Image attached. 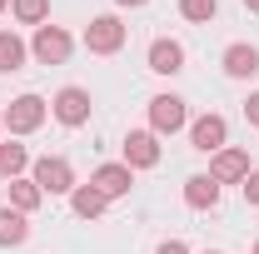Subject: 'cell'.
I'll return each mask as SVG.
<instances>
[{"label":"cell","mask_w":259,"mask_h":254,"mask_svg":"<svg viewBox=\"0 0 259 254\" xmlns=\"http://www.w3.org/2000/svg\"><path fill=\"white\" fill-rule=\"evenodd\" d=\"M30 180L40 185V194H70V190H75V170H70V159H60V155L35 159Z\"/></svg>","instance_id":"obj_1"},{"label":"cell","mask_w":259,"mask_h":254,"mask_svg":"<svg viewBox=\"0 0 259 254\" xmlns=\"http://www.w3.org/2000/svg\"><path fill=\"white\" fill-rule=\"evenodd\" d=\"M125 45V25L115 20V15H95L90 25H85V50L90 55H115Z\"/></svg>","instance_id":"obj_2"},{"label":"cell","mask_w":259,"mask_h":254,"mask_svg":"<svg viewBox=\"0 0 259 254\" xmlns=\"http://www.w3.org/2000/svg\"><path fill=\"white\" fill-rule=\"evenodd\" d=\"M70 35L60 30V25H35V40H30V50H35V60L40 65H65L70 60Z\"/></svg>","instance_id":"obj_3"},{"label":"cell","mask_w":259,"mask_h":254,"mask_svg":"<svg viewBox=\"0 0 259 254\" xmlns=\"http://www.w3.org/2000/svg\"><path fill=\"white\" fill-rule=\"evenodd\" d=\"M45 125V100L40 95H20L10 100V110H5V130L10 135H30V130Z\"/></svg>","instance_id":"obj_4"},{"label":"cell","mask_w":259,"mask_h":254,"mask_svg":"<svg viewBox=\"0 0 259 254\" xmlns=\"http://www.w3.org/2000/svg\"><path fill=\"white\" fill-rule=\"evenodd\" d=\"M150 125H155V135H175V130H185V125H190L185 100H180V95H155V100H150Z\"/></svg>","instance_id":"obj_5"},{"label":"cell","mask_w":259,"mask_h":254,"mask_svg":"<svg viewBox=\"0 0 259 254\" xmlns=\"http://www.w3.org/2000/svg\"><path fill=\"white\" fill-rule=\"evenodd\" d=\"M55 120L60 125H70V130H80L85 120H90V90H80V85H65L60 95H55Z\"/></svg>","instance_id":"obj_6"},{"label":"cell","mask_w":259,"mask_h":254,"mask_svg":"<svg viewBox=\"0 0 259 254\" xmlns=\"http://www.w3.org/2000/svg\"><path fill=\"white\" fill-rule=\"evenodd\" d=\"M225 140H229L225 115H199V120L190 125V145H194V150H204V155H220Z\"/></svg>","instance_id":"obj_7"},{"label":"cell","mask_w":259,"mask_h":254,"mask_svg":"<svg viewBox=\"0 0 259 254\" xmlns=\"http://www.w3.org/2000/svg\"><path fill=\"white\" fill-rule=\"evenodd\" d=\"M90 185H95L105 199H120V194H130V185H135V170H130V164H100L95 175H90Z\"/></svg>","instance_id":"obj_8"},{"label":"cell","mask_w":259,"mask_h":254,"mask_svg":"<svg viewBox=\"0 0 259 254\" xmlns=\"http://www.w3.org/2000/svg\"><path fill=\"white\" fill-rule=\"evenodd\" d=\"M125 164L130 170H155V164H160V145H155L150 130H135L125 140Z\"/></svg>","instance_id":"obj_9"},{"label":"cell","mask_w":259,"mask_h":254,"mask_svg":"<svg viewBox=\"0 0 259 254\" xmlns=\"http://www.w3.org/2000/svg\"><path fill=\"white\" fill-rule=\"evenodd\" d=\"M209 175H214L220 185H244V175H249V155H244V150H220L214 164H209Z\"/></svg>","instance_id":"obj_10"},{"label":"cell","mask_w":259,"mask_h":254,"mask_svg":"<svg viewBox=\"0 0 259 254\" xmlns=\"http://www.w3.org/2000/svg\"><path fill=\"white\" fill-rule=\"evenodd\" d=\"M150 70L155 75H180L185 70V45L180 40H155L150 45Z\"/></svg>","instance_id":"obj_11"},{"label":"cell","mask_w":259,"mask_h":254,"mask_svg":"<svg viewBox=\"0 0 259 254\" xmlns=\"http://www.w3.org/2000/svg\"><path fill=\"white\" fill-rule=\"evenodd\" d=\"M185 204L190 209H214L220 204V180L214 175H190L185 180Z\"/></svg>","instance_id":"obj_12"},{"label":"cell","mask_w":259,"mask_h":254,"mask_svg":"<svg viewBox=\"0 0 259 254\" xmlns=\"http://www.w3.org/2000/svg\"><path fill=\"white\" fill-rule=\"evenodd\" d=\"M225 75H229V80H249V75H259V50H254V45H229V50H225Z\"/></svg>","instance_id":"obj_13"},{"label":"cell","mask_w":259,"mask_h":254,"mask_svg":"<svg viewBox=\"0 0 259 254\" xmlns=\"http://www.w3.org/2000/svg\"><path fill=\"white\" fill-rule=\"evenodd\" d=\"M70 204H75V215H80V220H100L110 199H105L95 185H75V190H70Z\"/></svg>","instance_id":"obj_14"},{"label":"cell","mask_w":259,"mask_h":254,"mask_svg":"<svg viewBox=\"0 0 259 254\" xmlns=\"http://www.w3.org/2000/svg\"><path fill=\"white\" fill-rule=\"evenodd\" d=\"M25 65V40L15 30H0V75H15Z\"/></svg>","instance_id":"obj_15"},{"label":"cell","mask_w":259,"mask_h":254,"mask_svg":"<svg viewBox=\"0 0 259 254\" xmlns=\"http://www.w3.org/2000/svg\"><path fill=\"white\" fill-rule=\"evenodd\" d=\"M25 234H30V224H25L20 209H0V244H5V249L25 244Z\"/></svg>","instance_id":"obj_16"},{"label":"cell","mask_w":259,"mask_h":254,"mask_svg":"<svg viewBox=\"0 0 259 254\" xmlns=\"http://www.w3.org/2000/svg\"><path fill=\"white\" fill-rule=\"evenodd\" d=\"M25 170H30L25 145H0V180H20Z\"/></svg>","instance_id":"obj_17"},{"label":"cell","mask_w":259,"mask_h":254,"mask_svg":"<svg viewBox=\"0 0 259 254\" xmlns=\"http://www.w3.org/2000/svg\"><path fill=\"white\" fill-rule=\"evenodd\" d=\"M40 199H45V194H40V185H35V180H10V204H15L20 215H30Z\"/></svg>","instance_id":"obj_18"},{"label":"cell","mask_w":259,"mask_h":254,"mask_svg":"<svg viewBox=\"0 0 259 254\" xmlns=\"http://www.w3.org/2000/svg\"><path fill=\"white\" fill-rule=\"evenodd\" d=\"M10 10H15V20H25V25H40V20L50 15V0H10Z\"/></svg>","instance_id":"obj_19"},{"label":"cell","mask_w":259,"mask_h":254,"mask_svg":"<svg viewBox=\"0 0 259 254\" xmlns=\"http://www.w3.org/2000/svg\"><path fill=\"white\" fill-rule=\"evenodd\" d=\"M214 10H220V0H180V15L185 20H199V25L214 20Z\"/></svg>","instance_id":"obj_20"},{"label":"cell","mask_w":259,"mask_h":254,"mask_svg":"<svg viewBox=\"0 0 259 254\" xmlns=\"http://www.w3.org/2000/svg\"><path fill=\"white\" fill-rule=\"evenodd\" d=\"M244 199H249V204H259V170H249V175H244Z\"/></svg>","instance_id":"obj_21"},{"label":"cell","mask_w":259,"mask_h":254,"mask_svg":"<svg viewBox=\"0 0 259 254\" xmlns=\"http://www.w3.org/2000/svg\"><path fill=\"white\" fill-rule=\"evenodd\" d=\"M244 115H249V125L259 130V95H249V100H244Z\"/></svg>","instance_id":"obj_22"},{"label":"cell","mask_w":259,"mask_h":254,"mask_svg":"<svg viewBox=\"0 0 259 254\" xmlns=\"http://www.w3.org/2000/svg\"><path fill=\"white\" fill-rule=\"evenodd\" d=\"M155 254H190V249H185L180 239H169V244H160V249H155Z\"/></svg>","instance_id":"obj_23"},{"label":"cell","mask_w":259,"mask_h":254,"mask_svg":"<svg viewBox=\"0 0 259 254\" xmlns=\"http://www.w3.org/2000/svg\"><path fill=\"white\" fill-rule=\"evenodd\" d=\"M115 5H130V10H135V5H145V0H115Z\"/></svg>","instance_id":"obj_24"},{"label":"cell","mask_w":259,"mask_h":254,"mask_svg":"<svg viewBox=\"0 0 259 254\" xmlns=\"http://www.w3.org/2000/svg\"><path fill=\"white\" fill-rule=\"evenodd\" d=\"M244 5H249V10H254V15H259V0H244Z\"/></svg>","instance_id":"obj_25"},{"label":"cell","mask_w":259,"mask_h":254,"mask_svg":"<svg viewBox=\"0 0 259 254\" xmlns=\"http://www.w3.org/2000/svg\"><path fill=\"white\" fill-rule=\"evenodd\" d=\"M5 5H10V0H0V10H5Z\"/></svg>","instance_id":"obj_26"},{"label":"cell","mask_w":259,"mask_h":254,"mask_svg":"<svg viewBox=\"0 0 259 254\" xmlns=\"http://www.w3.org/2000/svg\"><path fill=\"white\" fill-rule=\"evenodd\" d=\"M0 130H5V115H0Z\"/></svg>","instance_id":"obj_27"},{"label":"cell","mask_w":259,"mask_h":254,"mask_svg":"<svg viewBox=\"0 0 259 254\" xmlns=\"http://www.w3.org/2000/svg\"><path fill=\"white\" fill-rule=\"evenodd\" d=\"M204 254H220V249H204Z\"/></svg>","instance_id":"obj_28"},{"label":"cell","mask_w":259,"mask_h":254,"mask_svg":"<svg viewBox=\"0 0 259 254\" xmlns=\"http://www.w3.org/2000/svg\"><path fill=\"white\" fill-rule=\"evenodd\" d=\"M254 254H259V244H254Z\"/></svg>","instance_id":"obj_29"}]
</instances>
